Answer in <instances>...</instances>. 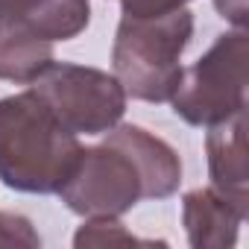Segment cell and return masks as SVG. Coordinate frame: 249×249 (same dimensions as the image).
Wrapping results in <instances>:
<instances>
[{"label":"cell","instance_id":"cell-1","mask_svg":"<svg viewBox=\"0 0 249 249\" xmlns=\"http://www.w3.org/2000/svg\"><path fill=\"white\" fill-rule=\"evenodd\" d=\"M182 185V159L159 135L117 123L97 147H82L56 191L79 217H123L141 199H167Z\"/></svg>","mask_w":249,"mask_h":249},{"label":"cell","instance_id":"cell-2","mask_svg":"<svg viewBox=\"0 0 249 249\" xmlns=\"http://www.w3.org/2000/svg\"><path fill=\"white\" fill-rule=\"evenodd\" d=\"M79 153V135L33 88L0 100V185L18 194H56Z\"/></svg>","mask_w":249,"mask_h":249},{"label":"cell","instance_id":"cell-3","mask_svg":"<svg viewBox=\"0 0 249 249\" xmlns=\"http://www.w3.org/2000/svg\"><path fill=\"white\" fill-rule=\"evenodd\" d=\"M194 38V15L185 9L132 18L123 15L111 44V71L126 97L170 103L182 82V53Z\"/></svg>","mask_w":249,"mask_h":249},{"label":"cell","instance_id":"cell-4","mask_svg":"<svg viewBox=\"0 0 249 249\" xmlns=\"http://www.w3.org/2000/svg\"><path fill=\"white\" fill-rule=\"evenodd\" d=\"M246 62L249 36L246 30H231L217 36V41L182 71V82L170 97L173 111L191 126H214L246 108Z\"/></svg>","mask_w":249,"mask_h":249},{"label":"cell","instance_id":"cell-5","mask_svg":"<svg viewBox=\"0 0 249 249\" xmlns=\"http://www.w3.org/2000/svg\"><path fill=\"white\" fill-rule=\"evenodd\" d=\"M30 88L73 135H106L123 120L129 100L114 73L56 59L30 82Z\"/></svg>","mask_w":249,"mask_h":249},{"label":"cell","instance_id":"cell-6","mask_svg":"<svg viewBox=\"0 0 249 249\" xmlns=\"http://www.w3.org/2000/svg\"><path fill=\"white\" fill-rule=\"evenodd\" d=\"M211 188L229 196L249 214V161H246V108L223 123L208 126L205 135Z\"/></svg>","mask_w":249,"mask_h":249},{"label":"cell","instance_id":"cell-7","mask_svg":"<svg viewBox=\"0 0 249 249\" xmlns=\"http://www.w3.org/2000/svg\"><path fill=\"white\" fill-rule=\"evenodd\" d=\"M246 211L217 188H194L182 196V226L194 249H231Z\"/></svg>","mask_w":249,"mask_h":249},{"label":"cell","instance_id":"cell-8","mask_svg":"<svg viewBox=\"0 0 249 249\" xmlns=\"http://www.w3.org/2000/svg\"><path fill=\"white\" fill-rule=\"evenodd\" d=\"M0 24L47 41H71L91 24L88 0H0Z\"/></svg>","mask_w":249,"mask_h":249},{"label":"cell","instance_id":"cell-9","mask_svg":"<svg viewBox=\"0 0 249 249\" xmlns=\"http://www.w3.org/2000/svg\"><path fill=\"white\" fill-rule=\"evenodd\" d=\"M50 62L53 41L38 38L12 24H0V79L30 85Z\"/></svg>","mask_w":249,"mask_h":249},{"label":"cell","instance_id":"cell-10","mask_svg":"<svg viewBox=\"0 0 249 249\" xmlns=\"http://www.w3.org/2000/svg\"><path fill=\"white\" fill-rule=\"evenodd\" d=\"M135 243L153 246V243H164V240H144V237L132 234L120 223V217H85V223L73 234L76 249H85V246H135Z\"/></svg>","mask_w":249,"mask_h":249},{"label":"cell","instance_id":"cell-11","mask_svg":"<svg viewBox=\"0 0 249 249\" xmlns=\"http://www.w3.org/2000/svg\"><path fill=\"white\" fill-rule=\"evenodd\" d=\"M0 246H21V249H38L41 234L24 214L0 211Z\"/></svg>","mask_w":249,"mask_h":249},{"label":"cell","instance_id":"cell-12","mask_svg":"<svg viewBox=\"0 0 249 249\" xmlns=\"http://www.w3.org/2000/svg\"><path fill=\"white\" fill-rule=\"evenodd\" d=\"M191 0H120L123 15L132 18H153V15H167L176 9H185Z\"/></svg>","mask_w":249,"mask_h":249},{"label":"cell","instance_id":"cell-13","mask_svg":"<svg viewBox=\"0 0 249 249\" xmlns=\"http://www.w3.org/2000/svg\"><path fill=\"white\" fill-rule=\"evenodd\" d=\"M214 6L220 12V18L231 21L237 30H246V0H214Z\"/></svg>","mask_w":249,"mask_h":249}]
</instances>
